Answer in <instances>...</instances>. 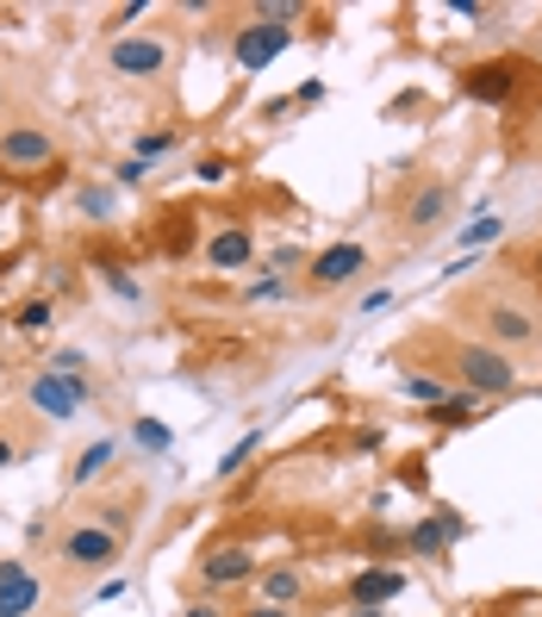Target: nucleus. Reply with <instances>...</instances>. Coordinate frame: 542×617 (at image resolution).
<instances>
[{
  "mask_svg": "<svg viewBox=\"0 0 542 617\" xmlns=\"http://www.w3.org/2000/svg\"><path fill=\"white\" fill-rule=\"evenodd\" d=\"M293 44V25H274V20H250V25H237V38H232V57L244 76H256V69H269L281 51Z\"/></svg>",
  "mask_w": 542,
  "mask_h": 617,
  "instance_id": "nucleus-8",
  "label": "nucleus"
},
{
  "mask_svg": "<svg viewBox=\"0 0 542 617\" xmlns=\"http://www.w3.org/2000/svg\"><path fill=\"white\" fill-rule=\"evenodd\" d=\"M200 586H206V598H218V593H237V586H250L262 568H256V549L250 542H218V549H206L200 556Z\"/></svg>",
  "mask_w": 542,
  "mask_h": 617,
  "instance_id": "nucleus-6",
  "label": "nucleus"
},
{
  "mask_svg": "<svg viewBox=\"0 0 542 617\" xmlns=\"http://www.w3.org/2000/svg\"><path fill=\"white\" fill-rule=\"evenodd\" d=\"M399 393H406V400H418V405H430V412H443V405L455 400V386H449L443 374H406V381H399Z\"/></svg>",
  "mask_w": 542,
  "mask_h": 617,
  "instance_id": "nucleus-19",
  "label": "nucleus"
},
{
  "mask_svg": "<svg viewBox=\"0 0 542 617\" xmlns=\"http://www.w3.org/2000/svg\"><path fill=\"white\" fill-rule=\"evenodd\" d=\"M50 368H57V374H81V368H88V356H81V349H57V356H50Z\"/></svg>",
  "mask_w": 542,
  "mask_h": 617,
  "instance_id": "nucleus-30",
  "label": "nucleus"
},
{
  "mask_svg": "<svg viewBox=\"0 0 542 617\" xmlns=\"http://www.w3.org/2000/svg\"><path fill=\"white\" fill-rule=\"evenodd\" d=\"M237 617H300V612H281V605H250V612H237Z\"/></svg>",
  "mask_w": 542,
  "mask_h": 617,
  "instance_id": "nucleus-35",
  "label": "nucleus"
},
{
  "mask_svg": "<svg viewBox=\"0 0 542 617\" xmlns=\"http://www.w3.org/2000/svg\"><path fill=\"white\" fill-rule=\"evenodd\" d=\"M113 181H118V188H144V181H150V169H144L137 156H125V162L113 169Z\"/></svg>",
  "mask_w": 542,
  "mask_h": 617,
  "instance_id": "nucleus-28",
  "label": "nucleus"
},
{
  "mask_svg": "<svg viewBox=\"0 0 542 617\" xmlns=\"http://www.w3.org/2000/svg\"><path fill=\"white\" fill-rule=\"evenodd\" d=\"M287 293H293L287 274H281V269H262L250 288H244V306H269V300H287Z\"/></svg>",
  "mask_w": 542,
  "mask_h": 617,
  "instance_id": "nucleus-22",
  "label": "nucleus"
},
{
  "mask_svg": "<svg viewBox=\"0 0 542 617\" xmlns=\"http://www.w3.org/2000/svg\"><path fill=\"white\" fill-rule=\"evenodd\" d=\"M200 181H206V188H218V181H232V162H225V156H206V162H200Z\"/></svg>",
  "mask_w": 542,
  "mask_h": 617,
  "instance_id": "nucleus-29",
  "label": "nucleus"
},
{
  "mask_svg": "<svg viewBox=\"0 0 542 617\" xmlns=\"http://www.w3.org/2000/svg\"><path fill=\"white\" fill-rule=\"evenodd\" d=\"M300 598H306V574H300V568H269V574H262V605L293 612Z\"/></svg>",
  "mask_w": 542,
  "mask_h": 617,
  "instance_id": "nucleus-17",
  "label": "nucleus"
},
{
  "mask_svg": "<svg viewBox=\"0 0 542 617\" xmlns=\"http://www.w3.org/2000/svg\"><path fill=\"white\" fill-rule=\"evenodd\" d=\"M100 281H106V288L118 293V300H125V306H144V288H137L132 274L118 269V262H100Z\"/></svg>",
  "mask_w": 542,
  "mask_h": 617,
  "instance_id": "nucleus-26",
  "label": "nucleus"
},
{
  "mask_svg": "<svg viewBox=\"0 0 542 617\" xmlns=\"http://www.w3.org/2000/svg\"><path fill=\"white\" fill-rule=\"evenodd\" d=\"M137 20H150V0H125V7L113 13V32L125 38V25H137Z\"/></svg>",
  "mask_w": 542,
  "mask_h": 617,
  "instance_id": "nucleus-27",
  "label": "nucleus"
},
{
  "mask_svg": "<svg viewBox=\"0 0 542 617\" xmlns=\"http://www.w3.org/2000/svg\"><path fill=\"white\" fill-rule=\"evenodd\" d=\"M44 605V580L25 561H0V617H32Z\"/></svg>",
  "mask_w": 542,
  "mask_h": 617,
  "instance_id": "nucleus-10",
  "label": "nucleus"
},
{
  "mask_svg": "<svg viewBox=\"0 0 542 617\" xmlns=\"http://www.w3.org/2000/svg\"><path fill=\"white\" fill-rule=\"evenodd\" d=\"M13 325H20L25 337H44V330L57 325V300H44V293H38V300H25V306L13 312Z\"/></svg>",
  "mask_w": 542,
  "mask_h": 617,
  "instance_id": "nucleus-23",
  "label": "nucleus"
},
{
  "mask_svg": "<svg viewBox=\"0 0 542 617\" xmlns=\"http://www.w3.org/2000/svg\"><path fill=\"white\" fill-rule=\"evenodd\" d=\"M411 586V574H399L393 561H374L343 586V612H393V598Z\"/></svg>",
  "mask_w": 542,
  "mask_h": 617,
  "instance_id": "nucleus-7",
  "label": "nucleus"
},
{
  "mask_svg": "<svg viewBox=\"0 0 542 617\" xmlns=\"http://www.w3.org/2000/svg\"><path fill=\"white\" fill-rule=\"evenodd\" d=\"M181 617H225V612H218V598H188V612Z\"/></svg>",
  "mask_w": 542,
  "mask_h": 617,
  "instance_id": "nucleus-33",
  "label": "nucleus"
},
{
  "mask_svg": "<svg viewBox=\"0 0 542 617\" xmlns=\"http://www.w3.org/2000/svg\"><path fill=\"white\" fill-rule=\"evenodd\" d=\"M132 444L144 449V456H169V449H174V430L162 425V418H132Z\"/></svg>",
  "mask_w": 542,
  "mask_h": 617,
  "instance_id": "nucleus-21",
  "label": "nucleus"
},
{
  "mask_svg": "<svg viewBox=\"0 0 542 617\" xmlns=\"http://www.w3.org/2000/svg\"><path fill=\"white\" fill-rule=\"evenodd\" d=\"M393 306V288H374L369 300H362V312H387Z\"/></svg>",
  "mask_w": 542,
  "mask_h": 617,
  "instance_id": "nucleus-34",
  "label": "nucleus"
},
{
  "mask_svg": "<svg viewBox=\"0 0 542 617\" xmlns=\"http://www.w3.org/2000/svg\"><path fill=\"white\" fill-rule=\"evenodd\" d=\"M455 374H462V386L474 400H505L518 386V362L493 344H462L455 349Z\"/></svg>",
  "mask_w": 542,
  "mask_h": 617,
  "instance_id": "nucleus-1",
  "label": "nucleus"
},
{
  "mask_svg": "<svg viewBox=\"0 0 542 617\" xmlns=\"http://www.w3.org/2000/svg\"><path fill=\"white\" fill-rule=\"evenodd\" d=\"M113 456H118V444L113 437H94V444L81 449L76 462H69V486H94L106 468H113Z\"/></svg>",
  "mask_w": 542,
  "mask_h": 617,
  "instance_id": "nucleus-16",
  "label": "nucleus"
},
{
  "mask_svg": "<svg viewBox=\"0 0 542 617\" xmlns=\"http://www.w3.org/2000/svg\"><path fill=\"white\" fill-rule=\"evenodd\" d=\"M25 400H32V412H44L50 425H69L81 405H94V386H88V374H57V368H38V374H32V386H25Z\"/></svg>",
  "mask_w": 542,
  "mask_h": 617,
  "instance_id": "nucleus-4",
  "label": "nucleus"
},
{
  "mask_svg": "<svg viewBox=\"0 0 542 617\" xmlns=\"http://www.w3.org/2000/svg\"><path fill=\"white\" fill-rule=\"evenodd\" d=\"M169 150H174V132H137V137H132V156L144 162V169H156V162H162Z\"/></svg>",
  "mask_w": 542,
  "mask_h": 617,
  "instance_id": "nucleus-24",
  "label": "nucleus"
},
{
  "mask_svg": "<svg viewBox=\"0 0 542 617\" xmlns=\"http://www.w3.org/2000/svg\"><path fill=\"white\" fill-rule=\"evenodd\" d=\"M0 100H7V88H0Z\"/></svg>",
  "mask_w": 542,
  "mask_h": 617,
  "instance_id": "nucleus-39",
  "label": "nucleus"
},
{
  "mask_svg": "<svg viewBox=\"0 0 542 617\" xmlns=\"http://www.w3.org/2000/svg\"><path fill=\"white\" fill-rule=\"evenodd\" d=\"M206 262H213L218 274H237L256 262V232L250 225H225V232L206 237Z\"/></svg>",
  "mask_w": 542,
  "mask_h": 617,
  "instance_id": "nucleus-14",
  "label": "nucleus"
},
{
  "mask_svg": "<svg viewBox=\"0 0 542 617\" xmlns=\"http://www.w3.org/2000/svg\"><path fill=\"white\" fill-rule=\"evenodd\" d=\"M511 88H518V63H467L462 69V94L481 106H505Z\"/></svg>",
  "mask_w": 542,
  "mask_h": 617,
  "instance_id": "nucleus-12",
  "label": "nucleus"
},
{
  "mask_svg": "<svg viewBox=\"0 0 542 617\" xmlns=\"http://www.w3.org/2000/svg\"><path fill=\"white\" fill-rule=\"evenodd\" d=\"M106 69L125 76V81L169 76V38H156V32H125V38L106 44Z\"/></svg>",
  "mask_w": 542,
  "mask_h": 617,
  "instance_id": "nucleus-5",
  "label": "nucleus"
},
{
  "mask_svg": "<svg viewBox=\"0 0 542 617\" xmlns=\"http://www.w3.org/2000/svg\"><path fill=\"white\" fill-rule=\"evenodd\" d=\"M343 617H393V612H343Z\"/></svg>",
  "mask_w": 542,
  "mask_h": 617,
  "instance_id": "nucleus-37",
  "label": "nucleus"
},
{
  "mask_svg": "<svg viewBox=\"0 0 542 617\" xmlns=\"http://www.w3.org/2000/svg\"><path fill=\"white\" fill-rule=\"evenodd\" d=\"M76 200H81V218H94V225H106V218H113V206H118L113 188H100V181H88Z\"/></svg>",
  "mask_w": 542,
  "mask_h": 617,
  "instance_id": "nucleus-25",
  "label": "nucleus"
},
{
  "mask_svg": "<svg viewBox=\"0 0 542 617\" xmlns=\"http://www.w3.org/2000/svg\"><path fill=\"white\" fill-rule=\"evenodd\" d=\"M537 337H542V325L523 306H505V300L486 306V344H493V349H530Z\"/></svg>",
  "mask_w": 542,
  "mask_h": 617,
  "instance_id": "nucleus-11",
  "label": "nucleus"
},
{
  "mask_svg": "<svg viewBox=\"0 0 542 617\" xmlns=\"http://www.w3.org/2000/svg\"><path fill=\"white\" fill-rule=\"evenodd\" d=\"M13 462H20V449H13L7 437H0V468H13Z\"/></svg>",
  "mask_w": 542,
  "mask_h": 617,
  "instance_id": "nucleus-36",
  "label": "nucleus"
},
{
  "mask_svg": "<svg viewBox=\"0 0 542 617\" xmlns=\"http://www.w3.org/2000/svg\"><path fill=\"white\" fill-rule=\"evenodd\" d=\"M269 269H281V274H287V269H300V244H281V250L269 256Z\"/></svg>",
  "mask_w": 542,
  "mask_h": 617,
  "instance_id": "nucleus-32",
  "label": "nucleus"
},
{
  "mask_svg": "<svg viewBox=\"0 0 542 617\" xmlns=\"http://www.w3.org/2000/svg\"><path fill=\"white\" fill-rule=\"evenodd\" d=\"M381 444H387V430H374V425H362V430H355V449H362V456H374Z\"/></svg>",
  "mask_w": 542,
  "mask_h": 617,
  "instance_id": "nucleus-31",
  "label": "nucleus"
},
{
  "mask_svg": "<svg viewBox=\"0 0 542 617\" xmlns=\"http://www.w3.org/2000/svg\"><path fill=\"white\" fill-rule=\"evenodd\" d=\"M118 549H125V537H118L113 524H100V518H76L57 542V556H63L69 574H100L106 561H118Z\"/></svg>",
  "mask_w": 542,
  "mask_h": 617,
  "instance_id": "nucleus-2",
  "label": "nucleus"
},
{
  "mask_svg": "<svg viewBox=\"0 0 542 617\" xmlns=\"http://www.w3.org/2000/svg\"><path fill=\"white\" fill-rule=\"evenodd\" d=\"M462 537H467L462 512H430V518H418L406 530V549H411V556H425V561H437V556H449Z\"/></svg>",
  "mask_w": 542,
  "mask_h": 617,
  "instance_id": "nucleus-9",
  "label": "nucleus"
},
{
  "mask_svg": "<svg viewBox=\"0 0 542 617\" xmlns=\"http://www.w3.org/2000/svg\"><path fill=\"white\" fill-rule=\"evenodd\" d=\"M262 437H269V430L256 425V430H244V437H237L232 449H225V456H218V468H213V481H237V468L250 462L256 449H262Z\"/></svg>",
  "mask_w": 542,
  "mask_h": 617,
  "instance_id": "nucleus-20",
  "label": "nucleus"
},
{
  "mask_svg": "<svg viewBox=\"0 0 542 617\" xmlns=\"http://www.w3.org/2000/svg\"><path fill=\"white\" fill-rule=\"evenodd\" d=\"M449 206H455V188H449V181H425V188L411 193V206H406V232H437V225H443L449 218Z\"/></svg>",
  "mask_w": 542,
  "mask_h": 617,
  "instance_id": "nucleus-15",
  "label": "nucleus"
},
{
  "mask_svg": "<svg viewBox=\"0 0 542 617\" xmlns=\"http://www.w3.org/2000/svg\"><path fill=\"white\" fill-rule=\"evenodd\" d=\"M362 269H369V250L362 244H330V250L312 256V288H343Z\"/></svg>",
  "mask_w": 542,
  "mask_h": 617,
  "instance_id": "nucleus-13",
  "label": "nucleus"
},
{
  "mask_svg": "<svg viewBox=\"0 0 542 617\" xmlns=\"http://www.w3.org/2000/svg\"><path fill=\"white\" fill-rule=\"evenodd\" d=\"M499 237H505V218L499 213H474L467 225H455V237H449V244H455L462 256H474V250H486V244H499Z\"/></svg>",
  "mask_w": 542,
  "mask_h": 617,
  "instance_id": "nucleus-18",
  "label": "nucleus"
},
{
  "mask_svg": "<svg viewBox=\"0 0 542 617\" xmlns=\"http://www.w3.org/2000/svg\"><path fill=\"white\" fill-rule=\"evenodd\" d=\"M511 617H542V612H530V605H523V612H511Z\"/></svg>",
  "mask_w": 542,
  "mask_h": 617,
  "instance_id": "nucleus-38",
  "label": "nucleus"
},
{
  "mask_svg": "<svg viewBox=\"0 0 542 617\" xmlns=\"http://www.w3.org/2000/svg\"><path fill=\"white\" fill-rule=\"evenodd\" d=\"M44 169H57V137L44 125H7L0 132V175L7 181H32Z\"/></svg>",
  "mask_w": 542,
  "mask_h": 617,
  "instance_id": "nucleus-3",
  "label": "nucleus"
}]
</instances>
